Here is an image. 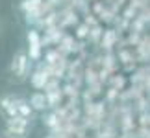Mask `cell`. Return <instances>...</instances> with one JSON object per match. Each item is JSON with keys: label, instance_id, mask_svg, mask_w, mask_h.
<instances>
[{"label": "cell", "instance_id": "8992f818", "mask_svg": "<svg viewBox=\"0 0 150 138\" xmlns=\"http://www.w3.org/2000/svg\"><path fill=\"white\" fill-rule=\"evenodd\" d=\"M37 6H39V0H24L22 8H24V9H35Z\"/></svg>", "mask_w": 150, "mask_h": 138}, {"label": "cell", "instance_id": "52a82bcc", "mask_svg": "<svg viewBox=\"0 0 150 138\" xmlns=\"http://www.w3.org/2000/svg\"><path fill=\"white\" fill-rule=\"evenodd\" d=\"M41 55V48L39 46H30V59H39Z\"/></svg>", "mask_w": 150, "mask_h": 138}, {"label": "cell", "instance_id": "277c9868", "mask_svg": "<svg viewBox=\"0 0 150 138\" xmlns=\"http://www.w3.org/2000/svg\"><path fill=\"white\" fill-rule=\"evenodd\" d=\"M45 83H47V74H45V72H35L32 76V85L35 89H43Z\"/></svg>", "mask_w": 150, "mask_h": 138}, {"label": "cell", "instance_id": "5b68a950", "mask_svg": "<svg viewBox=\"0 0 150 138\" xmlns=\"http://www.w3.org/2000/svg\"><path fill=\"white\" fill-rule=\"evenodd\" d=\"M28 43H30V46H41L39 44V35H37V31H28Z\"/></svg>", "mask_w": 150, "mask_h": 138}, {"label": "cell", "instance_id": "7a4b0ae2", "mask_svg": "<svg viewBox=\"0 0 150 138\" xmlns=\"http://www.w3.org/2000/svg\"><path fill=\"white\" fill-rule=\"evenodd\" d=\"M47 96L43 94V92H35V94L30 96V107L35 109V111H45V107H47Z\"/></svg>", "mask_w": 150, "mask_h": 138}, {"label": "cell", "instance_id": "3957f363", "mask_svg": "<svg viewBox=\"0 0 150 138\" xmlns=\"http://www.w3.org/2000/svg\"><path fill=\"white\" fill-rule=\"evenodd\" d=\"M15 105H17V112L21 114L22 118H26V116H30L33 109L30 107V103H26L24 100H19V101H15Z\"/></svg>", "mask_w": 150, "mask_h": 138}, {"label": "cell", "instance_id": "6da1fadb", "mask_svg": "<svg viewBox=\"0 0 150 138\" xmlns=\"http://www.w3.org/2000/svg\"><path fill=\"white\" fill-rule=\"evenodd\" d=\"M13 72H15V76L19 77V79H24L26 77V74L28 70H30V61H28V55L24 54V52H19V54L15 55V59H13Z\"/></svg>", "mask_w": 150, "mask_h": 138}]
</instances>
